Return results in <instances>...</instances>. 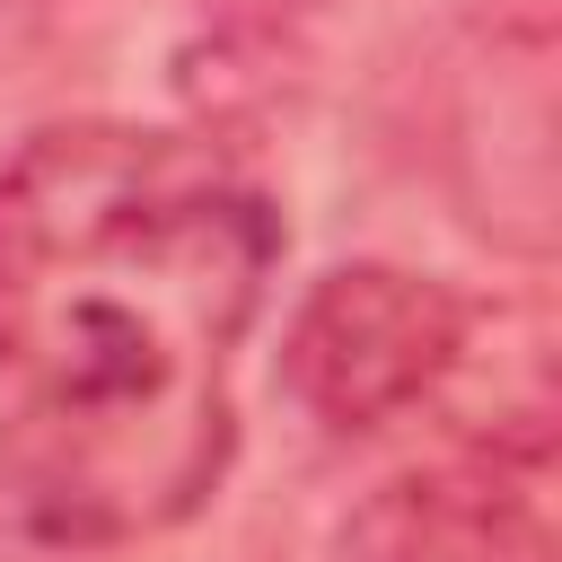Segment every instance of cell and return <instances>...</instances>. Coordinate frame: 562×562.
<instances>
[{
	"label": "cell",
	"instance_id": "cell-2",
	"mask_svg": "<svg viewBox=\"0 0 562 562\" xmlns=\"http://www.w3.org/2000/svg\"><path fill=\"white\" fill-rule=\"evenodd\" d=\"M465 334H474V307L439 272H413V263H334L290 307L281 386L334 439L386 430V422H404L413 404H430L457 378Z\"/></svg>",
	"mask_w": 562,
	"mask_h": 562
},
{
	"label": "cell",
	"instance_id": "cell-3",
	"mask_svg": "<svg viewBox=\"0 0 562 562\" xmlns=\"http://www.w3.org/2000/svg\"><path fill=\"white\" fill-rule=\"evenodd\" d=\"M342 562H562L553 457L457 448L404 465L342 518Z\"/></svg>",
	"mask_w": 562,
	"mask_h": 562
},
{
	"label": "cell",
	"instance_id": "cell-1",
	"mask_svg": "<svg viewBox=\"0 0 562 562\" xmlns=\"http://www.w3.org/2000/svg\"><path fill=\"white\" fill-rule=\"evenodd\" d=\"M272 255L281 211L184 132L61 123L0 167V509L35 544H140L220 492Z\"/></svg>",
	"mask_w": 562,
	"mask_h": 562
}]
</instances>
